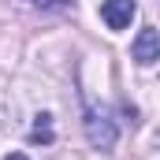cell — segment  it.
<instances>
[{"label": "cell", "mask_w": 160, "mask_h": 160, "mask_svg": "<svg viewBox=\"0 0 160 160\" xmlns=\"http://www.w3.org/2000/svg\"><path fill=\"white\" fill-rule=\"evenodd\" d=\"M86 138H89V145L93 149H112L116 145V138H119V130H116V119L101 108V104H93V101H86Z\"/></svg>", "instance_id": "cell-1"}, {"label": "cell", "mask_w": 160, "mask_h": 160, "mask_svg": "<svg viewBox=\"0 0 160 160\" xmlns=\"http://www.w3.org/2000/svg\"><path fill=\"white\" fill-rule=\"evenodd\" d=\"M134 15H138V0H104L101 4V19L108 30H127Z\"/></svg>", "instance_id": "cell-2"}, {"label": "cell", "mask_w": 160, "mask_h": 160, "mask_svg": "<svg viewBox=\"0 0 160 160\" xmlns=\"http://www.w3.org/2000/svg\"><path fill=\"white\" fill-rule=\"evenodd\" d=\"M130 56L142 63V67H153V63H160V34L157 30H138V38H134V45H130Z\"/></svg>", "instance_id": "cell-3"}, {"label": "cell", "mask_w": 160, "mask_h": 160, "mask_svg": "<svg viewBox=\"0 0 160 160\" xmlns=\"http://www.w3.org/2000/svg\"><path fill=\"white\" fill-rule=\"evenodd\" d=\"M30 142H52V116L48 112H41V116H34V130H30Z\"/></svg>", "instance_id": "cell-4"}, {"label": "cell", "mask_w": 160, "mask_h": 160, "mask_svg": "<svg viewBox=\"0 0 160 160\" xmlns=\"http://www.w3.org/2000/svg\"><path fill=\"white\" fill-rule=\"evenodd\" d=\"M34 8H45V11H67L75 8V0H30Z\"/></svg>", "instance_id": "cell-5"}, {"label": "cell", "mask_w": 160, "mask_h": 160, "mask_svg": "<svg viewBox=\"0 0 160 160\" xmlns=\"http://www.w3.org/2000/svg\"><path fill=\"white\" fill-rule=\"evenodd\" d=\"M4 160H30V157H26V153H8Z\"/></svg>", "instance_id": "cell-6"}]
</instances>
